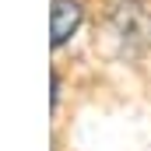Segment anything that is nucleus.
<instances>
[{"label":"nucleus","mask_w":151,"mask_h":151,"mask_svg":"<svg viewBox=\"0 0 151 151\" xmlns=\"http://www.w3.org/2000/svg\"><path fill=\"white\" fill-rule=\"evenodd\" d=\"M81 21H84V7L77 0H53V7H49V46L60 49L63 42H70L81 28Z\"/></svg>","instance_id":"obj_1"}]
</instances>
